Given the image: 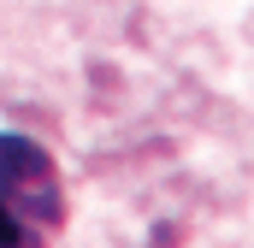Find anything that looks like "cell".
Listing matches in <instances>:
<instances>
[{
    "label": "cell",
    "instance_id": "1",
    "mask_svg": "<svg viewBox=\"0 0 254 248\" xmlns=\"http://www.w3.org/2000/svg\"><path fill=\"white\" fill-rule=\"evenodd\" d=\"M65 231V184L42 142L0 130V248H54Z\"/></svg>",
    "mask_w": 254,
    "mask_h": 248
}]
</instances>
